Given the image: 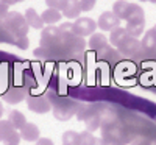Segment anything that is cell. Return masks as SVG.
<instances>
[{"label": "cell", "instance_id": "cell-1", "mask_svg": "<svg viewBox=\"0 0 156 145\" xmlns=\"http://www.w3.org/2000/svg\"><path fill=\"white\" fill-rule=\"evenodd\" d=\"M3 25L8 31H11L14 36L20 37V36H27L28 33V23L25 20V16L19 14L16 11H9L8 16L3 19Z\"/></svg>", "mask_w": 156, "mask_h": 145}, {"label": "cell", "instance_id": "cell-2", "mask_svg": "<svg viewBox=\"0 0 156 145\" xmlns=\"http://www.w3.org/2000/svg\"><path fill=\"white\" fill-rule=\"evenodd\" d=\"M95 28H97V22L90 17H78L72 23V33L75 36H81V37L95 33Z\"/></svg>", "mask_w": 156, "mask_h": 145}, {"label": "cell", "instance_id": "cell-3", "mask_svg": "<svg viewBox=\"0 0 156 145\" xmlns=\"http://www.w3.org/2000/svg\"><path fill=\"white\" fill-rule=\"evenodd\" d=\"M97 27L103 31H112L114 28L120 27V19L117 17L112 11H106L98 17V22H97Z\"/></svg>", "mask_w": 156, "mask_h": 145}, {"label": "cell", "instance_id": "cell-4", "mask_svg": "<svg viewBox=\"0 0 156 145\" xmlns=\"http://www.w3.org/2000/svg\"><path fill=\"white\" fill-rule=\"evenodd\" d=\"M27 104H28V108L36 114H45V112L50 111V101L45 97H36V95L28 97Z\"/></svg>", "mask_w": 156, "mask_h": 145}, {"label": "cell", "instance_id": "cell-5", "mask_svg": "<svg viewBox=\"0 0 156 145\" xmlns=\"http://www.w3.org/2000/svg\"><path fill=\"white\" fill-rule=\"evenodd\" d=\"M142 47V44L137 41V37H133V36H128L125 41L117 47L120 50V53L122 55H126V56H133V55H136L137 51H139V48Z\"/></svg>", "mask_w": 156, "mask_h": 145}, {"label": "cell", "instance_id": "cell-6", "mask_svg": "<svg viewBox=\"0 0 156 145\" xmlns=\"http://www.w3.org/2000/svg\"><path fill=\"white\" fill-rule=\"evenodd\" d=\"M62 16L67 17V19H78L80 17V0H66V3L62 6Z\"/></svg>", "mask_w": 156, "mask_h": 145}, {"label": "cell", "instance_id": "cell-7", "mask_svg": "<svg viewBox=\"0 0 156 145\" xmlns=\"http://www.w3.org/2000/svg\"><path fill=\"white\" fill-rule=\"evenodd\" d=\"M20 133V139L27 140V142H36L39 139V136H41V133H39V128L34 125V123H25V126L19 131Z\"/></svg>", "mask_w": 156, "mask_h": 145}, {"label": "cell", "instance_id": "cell-8", "mask_svg": "<svg viewBox=\"0 0 156 145\" xmlns=\"http://www.w3.org/2000/svg\"><path fill=\"white\" fill-rule=\"evenodd\" d=\"M25 20H27L28 27L31 28H36V30H41L44 27V22H42V17L37 14V12L33 9V8H28L25 11Z\"/></svg>", "mask_w": 156, "mask_h": 145}, {"label": "cell", "instance_id": "cell-9", "mask_svg": "<svg viewBox=\"0 0 156 145\" xmlns=\"http://www.w3.org/2000/svg\"><path fill=\"white\" fill-rule=\"evenodd\" d=\"M126 22H145V14H144V9L142 6L131 3L129 5V11H128V16L125 19Z\"/></svg>", "mask_w": 156, "mask_h": 145}, {"label": "cell", "instance_id": "cell-10", "mask_svg": "<svg viewBox=\"0 0 156 145\" xmlns=\"http://www.w3.org/2000/svg\"><path fill=\"white\" fill-rule=\"evenodd\" d=\"M62 36L59 28H55V27H48L42 31L41 34V45H47V44H51V42H55L56 39Z\"/></svg>", "mask_w": 156, "mask_h": 145}, {"label": "cell", "instance_id": "cell-11", "mask_svg": "<svg viewBox=\"0 0 156 145\" xmlns=\"http://www.w3.org/2000/svg\"><path fill=\"white\" fill-rule=\"evenodd\" d=\"M129 2L126 0H117V2L112 5V12L119 17L120 20H125L126 16H128V11H129Z\"/></svg>", "mask_w": 156, "mask_h": 145}, {"label": "cell", "instance_id": "cell-12", "mask_svg": "<svg viewBox=\"0 0 156 145\" xmlns=\"http://www.w3.org/2000/svg\"><path fill=\"white\" fill-rule=\"evenodd\" d=\"M8 122L11 123V126L14 128V129L20 131L25 126V123H27V118H25V115L20 111H11L9 112V117H8Z\"/></svg>", "mask_w": 156, "mask_h": 145}, {"label": "cell", "instance_id": "cell-13", "mask_svg": "<svg viewBox=\"0 0 156 145\" xmlns=\"http://www.w3.org/2000/svg\"><path fill=\"white\" fill-rule=\"evenodd\" d=\"M61 16H62L61 11H59V9H55V8H47L42 14H41L42 22L47 23V25H53V23L59 22V20H61Z\"/></svg>", "mask_w": 156, "mask_h": 145}, {"label": "cell", "instance_id": "cell-14", "mask_svg": "<svg viewBox=\"0 0 156 145\" xmlns=\"http://www.w3.org/2000/svg\"><path fill=\"white\" fill-rule=\"evenodd\" d=\"M108 45V39L105 34L101 33H92L90 34V39H89V47L92 50H101Z\"/></svg>", "mask_w": 156, "mask_h": 145}, {"label": "cell", "instance_id": "cell-15", "mask_svg": "<svg viewBox=\"0 0 156 145\" xmlns=\"http://www.w3.org/2000/svg\"><path fill=\"white\" fill-rule=\"evenodd\" d=\"M129 34H128V31L125 30V28H122V27H117V28H114L112 31H111V36H109V41H111V44L114 45V47H119L125 39L128 37Z\"/></svg>", "mask_w": 156, "mask_h": 145}, {"label": "cell", "instance_id": "cell-16", "mask_svg": "<svg viewBox=\"0 0 156 145\" xmlns=\"http://www.w3.org/2000/svg\"><path fill=\"white\" fill-rule=\"evenodd\" d=\"M144 28H145V22H126V27H125L128 34L133 37L140 36L144 33Z\"/></svg>", "mask_w": 156, "mask_h": 145}, {"label": "cell", "instance_id": "cell-17", "mask_svg": "<svg viewBox=\"0 0 156 145\" xmlns=\"http://www.w3.org/2000/svg\"><path fill=\"white\" fill-rule=\"evenodd\" d=\"M142 47L145 50H156V34L153 30H148L142 39Z\"/></svg>", "mask_w": 156, "mask_h": 145}, {"label": "cell", "instance_id": "cell-18", "mask_svg": "<svg viewBox=\"0 0 156 145\" xmlns=\"http://www.w3.org/2000/svg\"><path fill=\"white\" fill-rule=\"evenodd\" d=\"M78 143H80V133L66 131L62 134V145H78Z\"/></svg>", "mask_w": 156, "mask_h": 145}, {"label": "cell", "instance_id": "cell-19", "mask_svg": "<svg viewBox=\"0 0 156 145\" xmlns=\"http://www.w3.org/2000/svg\"><path fill=\"white\" fill-rule=\"evenodd\" d=\"M19 140H20V133L17 129H14L12 128L11 131H8L6 133V136L3 137V143L5 145H19Z\"/></svg>", "mask_w": 156, "mask_h": 145}, {"label": "cell", "instance_id": "cell-20", "mask_svg": "<svg viewBox=\"0 0 156 145\" xmlns=\"http://www.w3.org/2000/svg\"><path fill=\"white\" fill-rule=\"evenodd\" d=\"M53 114H55L56 118H59V120H67V118H70L73 115V111L70 108H66V106H56Z\"/></svg>", "mask_w": 156, "mask_h": 145}, {"label": "cell", "instance_id": "cell-21", "mask_svg": "<svg viewBox=\"0 0 156 145\" xmlns=\"http://www.w3.org/2000/svg\"><path fill=\"white\" fill-rule=\"evenodd\" d=\"M95 143V137L89 133V131H84V133H80V143L78 145H94Z\"/></svg>", "mask_w": 156, "mask_h": 145}, {"label": "cell", "instance_id": "cell-22", "mask_svg": "<svg viewBox=\"0 0 156 145\" xmlns=\"http://www.w3.org/2000/svg\"><path fill=\"white\" fill-rule=\"evenodd\" d=\"M11 129H12V126H11V123L8 120H0V142L3 140V137L6 136V133H8V131H11Z\"/></svg>", "mask_w": 156, "mask_h": 145}, {"label": "cell", "instance_id": "cell-23", "mask_svg": "<svg viewBox=\"0 0 156 145\" xmlns=\"http://www.w3.org/2000/svg\"><path fill=\"white\" fill-rule=\"evenodd\" d=\"M97 3V0H80V8L81 11H90Z\"/></svg>", "mask_w": 156, "mask_h": 145}, {"label": "cell", "instance_id": "cell-24", "mask_svg": "<svg viewBox=\"0 0 156 145\" xmlns=\"http://www.w3.org/2000/svg\"><path fill=\"white\" fill-rule=\"evenodd\" d=\"M45 3L48 8H55V9H62L64 3H66V0H45Z\"/></svg>", "mask_w": 156, "mask_h": 145}, {"label": "cell", "instance_id": "cell-25", "mask_svg": "<svg viewBox=\"0 0 156 145\" xmlns=\"http://www.w3.org/2000/svg\"><path fill=\"white\" fill-rule=\"evenodd\" d=\"M8 12H9L8 5H6V3H3L2 0H0V20H3V19L8 16Z\"/></svg>", "mask_w": 156, "mask_h": 145}, {"label": "cell", "instance_id": "cell-26", "mask_svg": "<svg viewBox=\"0 0 156 145\" xmlns=\"http://www.w3.org/2000/svg\"><path fill=\"white\" fill-rule=\"evenodd\" d=\"M16 44L19 45V48H28V39H27V36H20L19 41H16Z\"/></svg>", "mask_w": 156, "mask_h": 145}, {"label": "cell", "instance_id": "cell-27", "mask_svg": "<svg viewBox=\"0 0 156 145\" xmlns=\"http://www.w3.org/2000/svg\"><path fill=\"white\" fill-rule=\"evenodd\" d=\"M36 145H53V140L47 139V137H39L36 140Z\"/></svg>", "mask_w": 156, "mask_h": 145}, {"label": "cell", "instance_id": "cell-28", "mask_svg": "<svg viewBox=\"0 0 156 145\" xmlns=\"http://www.w3.org/2000/svg\"><path fill=\"white\" fill-rule=\"evenodd\" d=\"M3 3H6L8 6L9 5H16V3H20V2H23V0H2Z\"/></svg>", "mask_w": 156, "mask_h": 145}, {"label": "cell", "instance_id": "cell-29", "mask_svg": "<svg viewBox=\"0 0 156 145\" xmlns=\"http://www.w3.org/2000/svg\"><path fill=\"white\" fill-rule=\"evenodd\" d=\"M105 145H120V143L117 142V140H114V139H112V140H108V142H105Z\"/></svg>", "mask_w": 156, "mask_h": 145}, {"label": "cell", "instance_id": "cell-30", "mask_svg": "<svg viewBox=\"0 0 156 145\" xmlns=\"http://www.w3.org/2000/svg\"><path fill=\"white\" fill-rule=\"evenodd\" d=\"M2 115H3V104L0 103V117H2Z\"/></svg>", "mask_w": 156, "mask_h": 145}, {"label": "cell", "instance_id": "cell-31", "mask_svg": "<svg viewBox=\"0 0 156 145\" xmlns=\"http://www.w3.org/2000/svg\"><path fill=\"white\" fill-rule=\"evenodd\" d=\"M151 30H153V31H154V34H156V25H154V27H153Z\"/></svg>", "mask_w": 156, "mask_h": 145}, {"label": "cell", "instance_id": "cell-32", "mask_svg": "<svg viewBox=\"0 0 156 145\" xmlns=\"http://www.w3.org/2000/svg\"><path fill=\"white\" fill-rule=\"evenodd\" d=\"M140 2H148V0H140Z\"/></svg>", "mask_w": 156, "mask_h": 145}]
</instances>
